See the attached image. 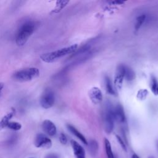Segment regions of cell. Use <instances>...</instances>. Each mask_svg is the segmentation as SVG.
Masks as SVG:
<instances>
[{
	"mask_svg": "<svg viewBox=\"0 0 158 158\" xmlns=\"http://www.w3.org/2000/svg\"><path fill=\"white\" fill-rule=\"evenodd\" d=\"M77 48L78 44H74L54 51L44 53L40 56V59L44 62L51 63L67 55L73 54L77 51Z\"/></svg>",
	"mask_w": 158,
	"mask_h": 158,
	"instance_id": "6da1fadb",
	"label": "cell"
},
{
	"mask_svg": "<svg viewBox=\"0 0 158 158\" xmlns=\"http://www.w3.org/2000/svg\"><path fill=\"white\" fill-rule=\"evenodd\" d=\"M35 23L32 21H27L20 25L15 35V43L19 46L26 44L35 31Z\"/></svg>",
	"mask_w": 158,
	"mask_h": 158,
	"instance_id": "7a4b0ae2",
	"label": "cell"
},
{
	"mask_svg": "<svg viewBox=\"0 0 158 158\" xmlns=\"http://www.w3.org/2000/svg\"><path fill=\"white\" fill-rule=\"evenodd\" d=\"M40 76V70L36 67H28L21 69L15 72L12 78L20 82L29 81L38 78Z\"/></svg>",
	"mask_w": 158,
	"mask_h": 158,
	"instance_id": "3957f363",
	"label": "cell"
},
{
	"mask_svg": "<svg viewBox=\"0 0 158 158\" xmlns=\"http://www.w3.org/2000/svg\"><path fill=\"white\" fill-rule=\"evenodd\" d=\"M114 108L109 104L107 105L105 109L104 116V129L106 133L108 134L110 133L114 127Z\"/></svg>",
	"mask_w": 158,
	"mask_h": 158,
	"instance_id": "277c9868",
	"label": "cell"
},
{
	"mask_svg": "<svg viewBox=\"0 0 158 158\" xmlns=\"http://www.w3.org/2000/svg\"><path fill=\"white\" fill-rule=\"evenodd\" d=\"M55 102V95L53 91L50 88H46L43 93L40 103L41 106L45 109L52 107Z\"/></svg>",
	"mask_w": 158,
	"mask_h": 158,
	"instance_id": "5b68a950",
	"label": "cell"
},
{
	"mask_svg": "<svg viewBox=\"0 0 158 158\" xmlns=\"http://www.w3.org/2000/svg\"><path fill=\"white\" fill-rule=\"evenodd\" d=\"M125 65L120 64L117 66L114 76V85L117 89H121L122 83L125 78Z\"/></svg>",
	"mask_w": 158,
	"mask_h": 158,
	"instance_id": "8992f818",
	"label": "cell"
},
{
	"mask_svg": "<svg viewBox=\"0 0 158 158\" xmlns=\"http://www.w3.org/2000/svg\"><path fill=\"white\" fill-rule=\"evenodd\" d=\"M34 144L36 148H49L52 146V141L51 139L45 135L38 133L35 137Z\"/></svg>",
	"mask_w": 158,
	"mask_h": 158,
	"instance_id": "52a82bcc",
	"label": "cell"
},
{
	"mask_svg": "<svg viewBox=\"0 0 158 158\" xmlns=\"http://www.w3.org/2000/svg\"><path fill=\"white\" fill-rule=\"evenodd\" d=\"M89 99L94 104H99L102 100V94L98 87H93L88 91Z\"/></svg>",
	"mask_w": 158,
	"mask_h": 158,
	"instance_id": "ba28073f",
	"label": "cell"
},
{
	"mask_svg": "<svg viewBox=\"0 0 158 158\" xmlns=\"http://www.w3.org/2000/svg\"><path fill=\"white\" fill-rule=\"evenodd\" d=\"M70 144L73 149L75 158H86L85 151L82 146L73 139L70 140Z\"/></svg>",
	"mask_w": 158,
	"mask_h": 158,
	"instance_id": "9c48e42d",
	"label": "cell"
},
{
	"mask_svg": "<svg viewBox=\"0 0 158 158\" xmlns=\"http://www.w3.org/2000/svg\"><path fill=\"white\" fill-rule=\"evenodd\" d=\"M43 130L48 135L50 136H53L56 134L57 128L55 124L49 120H45L42 123Z\"/></svg>",
	"mask_w": 158,
	"mask_h": 158,
	"instance_id": "30bf717a",
	"label": "cell"
},
{
	"mask_svg": "<svg viewBox=\"0 0 158 158\" xmlns=\"http://www.w3.org/2000/svg\"><path fill=\"white\" fill-rule=\"evenodd\" d=\"M113 111H114V115L115 120H117V122H118L120 123H123L125 122L126 117H125L123 108L122 105L117 104L114 108Z\"/></svg>",
	"mask_w": 158,
	"mask_h": 158,
	"instance_id": "8fae6325",
	"label": "cell"
},
{
	"mask_svg": "<svg viewBox=\"0 0 158 158\" xmlns=\"http://www.w3.org/2000/svg\"><path fill=\"white\" fill-rule=\"evenodd\" d=\"M67 129L69 130V131L71 133H72L75 136L78 138L84 144H85V145L88 144V141H87L86 138L76 128H75L73 125H70V124H67Z\"/></svg>",
	"mask_w": 158,
	"mask_h": 158,
	"instance_id": "7c38bea8",
	"label": "cell"
},
{
	"mask_svg": "<svg viewBox=\"0 0 158 158\" xmlns=\"http://www.w3.org/2000/svg\"><path fill=\"white\" fill-rule=\"evenodd\" d=\"M15 113V110L12 108L11 110L5 115L0 120V131L4 129L5 127H7L8 123L10 122V120L14 116Z\"/></svg>",
	"mask_w": 158,
	"mask_h": 158,
	"instance_id": "4fadbf2b",
	"label": "cell"
},
{
	"mask_svg": "<svg viewBox=\"0 0 158 158\" xmlns=\"http://www.w3.org/2000/svg\"><path fill=\"white\" fill-rule=\"evenodd\" d=\"M87 146H88V150L90 154L93 156H94L98 151V143L96 140H91L89 142H88Z\"/></svg>",
	"mask_w": 158,
	"mask_h": 158,
	"instance_id": "5bb4252c",
	"label": "cell"
},
{
	"mask_svg": "<svg viewBox=\"0 0 158 158\" xmlns=\"http://www.w3.org/2000/svg\"><path fill=\"white\" fill-rule=\"evenodd\" d=\"M69 3L67 1H57L56 4V7L53 10H51V14H57L60 12Z\"/></svg>",
	"mask_w": 158,
	"mask_h": 158,
	"instance_id": "9a60e30c",
	"label": "cell"
},
{
	"mask_svg": "<svg viewBox=\"0 0 158 158\" xmlns=\"http://www.w3.org/2000/svg\"><path fill=\"white\" fill-rule=\"evenodd\" d=\"M104 81H105V86H106V89L107 92L110 94L115 95V91L113 87L112 81L108 76L105 77Z\"/></svg>",
	"mask_w": 158,
	"mask_h": 158,
	"instance_id": "2e32d148",
	"label": "cell"
},
{
	"mask_svg": "<svg viewBox=\"0 0 158 158\" xmlns=\"http://www.w3.org/2000/svg\"><path fill=\"white\" fill-rule=\"evenodd\" d=\"M150 88L152 93L154 95L157 96L158 95V81L154 75H152L151 77Z\"/></svg>",
	"mask_w": 158,
	"mask_h": 158,
	"instance_id": "e0dca14e",
	"label": "cell"
},
{
	"mask_svg": "<svg viewBox=\"0 0 158 158\" xmlns=\"http://www.w3.org/2000/svg\"><path fill=\"white\" fill-rule=\"evenodd\" d=\"M104 148H105V151L106 153L107 154V158H115V156L113 154L112 147L110 143L107 138H104Z\"/></svg>",
	"mask_w": 158,
	"mask_h": 158,
	"instance_id": "ac0fdd59",
	"label": "cell"
},
{
	"mask_svg": "<svg viewBox=\"0 0 158 158\" xmlns=\"http://www.w3.org/2000/svg\"><path fill=\"white\" fill-rule=\"evenodd\" d=\"M125 78L127 81H132L135 78V72L127 65L125 68Z\"/></svg>",
	"mask_w": 158,
	"mask_h": 158,
	"instance_id": "d6986e66",
	"label": "cell"
},
{
	"mask_svg": "<svg viewBox=\"0 0 158 158\" xmlns=\"http://www.w3.org/2000/svg\"><path fill=\"white\" fill-rule=\"evenodd\" d=\"M146 19V15L145 14L140 15L136 18L135 25V30L136 31L139 30V29L141 28L142 25L144 23Z\"/></svg>",
	"mask_w": 158,
	"mask_h": 158,
	"instance_id": "ffe728a7",
	"label": "cell"
},
{
	"mask_svg": "<svg viewBox=\"0 0 158 158\" xmlns=\"http://www.w3.org/2000/svg\"><path fill=\"white\" fill-rule=\"evenodd\" d=\"M7 127H8L10 130L18 131L22 128V125L17 122H9L7 124Z\"/></svg>",
	"mask_w": 158,
	"mask_h": 158,
	"instance_id": "44dd1931",
	"label": "cell"
},
{
	"mask_svg": "<svg viewBox=\"0 0 158 158\" xmlns=\"http://www.w3.org/2000/svg\"><path fill=\"white\" fill-rule=\"evenodd\" d=\"M148 91L147 89H139L138 91L136 97L139 100H144L146 98V96H148Z\"/></svg>",
	"mask_w": 158,
	"mask_h": 158,
	"instance_id": "7402d4cb",
	"label": "cell"
},
{
	"mask_svg": "<svg viewBox=\"0 0 158 158\" xmlns=\"http://www.w3.org/2000/svg\"><path fill=\"white\" fill-rule=\"evenodd\" d=\"M115 137L119 143V144L120 145V146L122 147V148L125 151H127V146L124 142V141L122 139V138L118 135H115Z\"/></svg>",
	"mask_w": 158,
	"mask_h": 158,
	"instance_id": "603a6c76",
	"label": "cell"
},
{
	"mask_svg": "<svg viewBox=\"0 0 158 158\" xmlns=\"http://www.w3.org/2000/svg\"><path fill=\"white\" fill-rule=\"evenodd\" d=\"M59 141L61 144L65 145L67 143V138L66 135L64 133H61L59 135Z\"/></svg>",
	"mask_w": 158,
	"mask_h": 158,
	"instance_id": "cb8c5ba5",
	"label": "cell"
},
{
	"mask_svg": "<svg viewBox=\"0 0 158 158\" xmlns=\"http://www.w3.org/2000/svg\"><path fill=\"white\" fill-rule=\"evenodd\" d=\"M44 158H59V156L57 154L51 153L46 155Z\"/></svg>",
	"mask_w": 158,
	"mask_h": 158,
	"instance_id": "d4e9b609",
	"label": "cell"
},
{
	"mask_svg": "<svg viewBox=\"0 0 158 158\" xmlns=\"http://www.w3.org/2000/svg\"><path fill=\"white\" fill-rule=\"evenodd\" d=\"M123 2H124L123 1H115L111 2V3H114V4H122Z\"/></svg>",
	"mask_w": 158,
	"mask_h": 158,
	"instance_id": "484cf974",
	"label": "cell"
},
{
	"mask_svg": "<svg viewBox=\"0 0 158 158\" xmlns=\"http://www.w3.org/2000/svg\"><path fill=\"white\" fill-rule=\"evenodd\" d=\"M3 88H4V84L2 83H0V93L2 90Z\"/></svg>",
	"mask_w": 158,
	"mask_h": 158,
	"instance_id": "4316f807",
	"label": "cell"
},
{
	"mask_svg": "<svg viewBox=\"0 0 158 158\" xmlns=\"http://www.w3.org/2000/svg\"><path fill=\"white\" fill-rule=\"evenodd\" d=\"M131 158H139V157L136 154H133L131 156Z\"/></svg>",
	"mask_w": 158,
	"mask_h": 158,
	"instance_id": "83f0119b",
	"label": "cell"
},
{
	"mask_svg": "<svg viewBox=\"0 0 158 158\" xmlns=\"http://www.w3.org/2000/svg\"><path fill=\"white\" fill-rule=\"evenodd\" d=\"M157 150H158V141L157 142Z\"/></svg>",
	"mask_w": 158,
	"mask_h": 158,
	"instance_id": "f1b7e54d",
	"label": "cell"
},
{
	"mask_svg": "<svg viewBox=\"0 0 158 158\" xmlns=\"http://www.w3.org/2000/svg\"><path fill=\"white\" fill-rule=\"evenodd\" d=\"M149 158H154V157H152V156H150V157H149Z\"/></svg>",
	"mask_w": 158,
	"mask_h": 158,
	"instance_id": "f546056e",
	"label": "cell"
},
{
	"mask_svg": "<svg viewBox=\"0 0 158 158\" xmlns=\"http://www.w3.org/2000/svg\"><path fill=\"white\" fill-rule=\"evenodd\" d=\"M30 158H33V157H30Z\"/></svg>",
	"mask_w": 158,
	"mask_h": 158,
	"instance_id": "4dcf8cb0",
	"label": "cell"
},
{
	"mask_svg": "<svg viewBox=\"0 0 158 158\" xmlns=\"http://www.w3.org/2000/svg\"></svg>",
	"mask_w": 158,
	"mask_h": 158,
	"instance_id": "1f68e13d",
	"label": "cell"
}]
</instances>
